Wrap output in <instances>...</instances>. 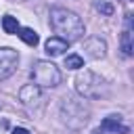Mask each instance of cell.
I'll return each instance as SVG.
<instances>
[{"label":"cell","instance_id":"obj_1","mask_svg":"<svg viewBox=\"0 0 134 134\" xmlns=\"http://www.w3.org/2000/svg\"><path fill=\"white\" fill-rule=\"evenodd\" d=\"M50 25H52V29L59 34V38H63L65 42L82 40L84 34H86L84 21H82L73 10L61 8V6H54V8L50 10Z\"/></svg>","mask_w":134,"mask_h":134},{"label":"cell","instance_id":"obj_2","mask_svg":"<svg viewBox=\"0 0 134 134\" xmlns=\"http://www.w3.org/2000/svg\"><path fill=\"white\" fill-rule=\"evenodd\" d=\"M107 84L103 82V77H98L96 73L84 69L77 77H75V90L84 96V98H98L100 94H105Z\"/></svg>","mask_w":134,"mask_h":134},{"label":"cell","instance_id":"obj_3","mask_svg":"<svg viewBox=\"0 0 134 134\" xmlns=\"http://www.w3.org/2000/svg\"><path fill=\"white\" fill-rule=\"evenodd\" d=\"M31 77L40 88H54L61 84V71L50 61H36L31 69Z\"/></svg>","mask_w":134,"mask_h":134},{"label":"cell","instance_id":"obj_4","mask_svg":"<svg viewBox=\"0 0 134 134\" xmlns=\"http://www.w3.org/2000/svg\"><path fill=\"white\" fill-rule=\"evenodd\" d=\"M61 115H63V121L71 128H80L86 124V115H88V109L82 105V103H75V100H65L63 107H61Z\"/></svg>","mask_w":134,"mask_h":134},{"label":"cell","instance_id":"obj_5","mask_svg":"<svg viewBox=\"0 0 134 134\" xmlns=\"http://www.w3.org/2000/svg\"><path fill=\"white\" fill-rule=\"evenodd\" d=\"M17 63H19V52L15 48H8V46H2L0 48V82L10 77L17 69Z\"/></svg>","mask_w":134,"mask_h":134},{"label":"cell","instance_id":"obj_6","mask_svg":"<svg viewBox=\"0 0 134 134\" xmlns=\"http://www.w3.org/2000/svg\"><path fill=\"white\" fill-rule=\"evenodd\" d=\"M42 98V88L38 84H25L21 90H19V100L25 105V107H31V105H38Z\"/></svg>","mask_w":134,"mask_h":134},{"label":"cell","instance_id":"obj_7","mask_svg":"<svg viewBox=\"0 0 134 134\" xmlns=\"http://www.w3.org/2000/svg\"><path fill=\"white\" fill-rule=\"evenodd\" d=\"M84 54L88 59H103L107 54V44L100 38H88L84 42Z\"/></svg>","mask_w":134,"mask_h":134},{"label":"cell","instance_id":"obj_8","mask_svg":"<svg viewBox=\"0 0 134 134\" xmlns=\"http://www.w3.org/2000/svg\"><path fill=\"white\" fill-rule=\"evenodd\" d=\"M115 132H121V134H128L130 130L121 126V117L119 115H109L103 119L100 128L94 130V134H115Z\"/></svg>","mask_w":134,"mask_h":134},{"label":"cell","instance_id":"obj_9","mask_svg":"<svg viewBox=\"0 0 134 134\" xmlns=\"http://www.w3.org/2000/svg\"><path fill=\"white\" fill-rule=\"evenodd\" d=\"M67 44H69V42H65L63 38L54 36V38H48V40H46L44 48H46V54H50V57H59V54H63V52L67 50Z\"/></svg>","mask_w":134,"mask_h":134},{"label":"cell","instance_id":"obj_10","mask_svg":"<svg viewBox=\"0 0 134 134\" xmlns=\"http://www.w3.org/2000/svg\"><path fill=\"white\" fill-rule=\"evenodd\" d=\"M17 36L27 44V46H36L38 42H40V38H38V34L31 29V27H19L17 29Z\"/></svg>","mask_w":134,"mask_h":134},{"label":"cell","instance_id":"obj_11","mask_svg":"<svg viewBox=\"0 0 134 134\" xmlns=\"http://www.w3.org/2000/svg\"><path fill=\"white\" fill-rule=\"evenodd\" d=\"M121 50L126 57H132V29H130V15H128V27L121 34Z\"/></svg>","mask_w":134,"mask_h":134},{"label":"cell","instance_id":"obj_12","mask_svg":"<svg viewBox=\"0 0 134 134\" xmlns=\"http://www.w3.org/2000/svg\"><path fill=\"white\" fill-rule=\"evenodd\" d=\"M2 29H4V34H17V29H19V21H17V17H13V15H4V17H2Z\"/></svg>","mask_w":134,"mask_h":134},{"label":"cell","instance_id":"obj_13","mask_svg":"<svg viewBox=\"0 0 134 134\" xmlns=\"http://www.w3.org/2000/svg\"><path fill=\"white\" fill-rule=\"evenodd\" d=\"M65 67L67 69H80V67H84V59L80 54H69V57H65Z\"/></svg>","mask_w":134,"mask_h":134},{"label":"cell","instance_id":"obj_14","mask_svg":"<svg viewBox=\"0 0 134 134\" xmlns=\"http://www.w3.org/2000/svg\"><path fill=\"white\" fill-rule=\"evenodd\" d=\"M96 10L109 17V15H113V4H109V2H96Z\"/></svg>","mask_w":134,"mask_h":134},{"label":"cell","instance_id":"obj_15","mask_svg":"<svg viewBox=\"0 0 134 134\" xmlns=\"http://www.w3.org/2000/svg\"><path fill=\"white\" fill-rule=\"evenodd\" d=\"M13 134H29V130H25V128H15Z\"/></svg>","mask_w":134,"mask_h":134},{"label":"cell","instance_id":"obj_16","mask_svg":"<svg viewBox=\"0 0 134 134\" xmlns=\"http://www.w3.org/2000/svg\"><path fill=\"white\" fill-rule=\"evenodd\" d=\"M130 2H132V0H130Z\"/></svg>","mask_w":134,"mask_h":134}]
</instances>
